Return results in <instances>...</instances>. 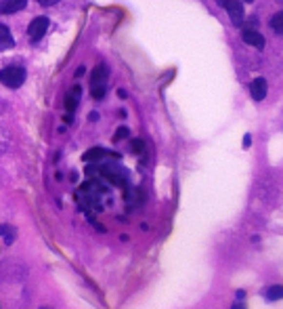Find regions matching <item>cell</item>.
<instances>
[{
  "label": "cell",
  "mask_w": 283,
  "mask_h": 309,
  "mask_svg": "<svg viewBox=\"0 0 283 309\" xmlns=\"http://www.w3.org/2000/svg\"><path fill=\"white\" fill-rule=\"evenodd\" d=\"M0 82L9 88H19L25 82V67L21 66H6L0 72Z\"/></svg>",
  "instance_id": "cell-1"
},
{
  "label": "cell",
  "mask_w": 283,
  "mask_h": 309,
  "mask_svg": "<svg viewBox=\"0 0 283 309\" xmlns=\"http://www.w3.org/2000/svg\"><path fill=\"white\" fill-rule=\"evenodd\" d=\"M221 4L224 6L231 23L235 27H242V23H243V4L239 2V0H221Z\"/></svg>",
  "instance_id": "cell-2"
},
{
  "label": "cell",
  "mask_w": 283,
  "mask_h": 309,
  "mask_svg": "<svg viewBox=\"0 0 283 309\" xmlns=\"http://www.w3.org/2000/svg\"><path fill=\"white\" fill-rule=\"evenodd\" d=\"M46 30H48V17H44V15L34 17L32 23L27 25V36H30V42H38L46 34Z\"/></svg>",
  "instance_id": "cell-3"
},
{
  "label": "cell",
  "mask_w": 283,
  "mask_h": 309,
  "mask_svg": "<svg viewBox=\"0 0 283 309\" xmlns=\"http://www.w3.org/2000/svg\"><path fill=\"white\" fill-rule=\"evenodd\" d=\"M266 90H268V84H266V78L263 76H258V78H254L252 84H250V95L254 101H263L266 97Z\"/></svg>",
  "instance_id": "cell-4"
},
{
  "label": "cell",
  "mask_w": 283,
  "mask_h": 309,
  "mask_svg": "<svg viewBox=\"0 0 283 309\" xmlns=\"http://www.w3.org/2000/svg\"><path fill=\"white\" fill-rule=\"evenodd\" d=\"M27 6V0H0V13L2 15H15Z\"/></svg>",
  "instance_id": "cell-5"
},
{
  "label": "cell",
  "mask_w": 283,
  "mask_h": 309,
  "mask_svg": "<svg viewBox=\"0 0 283 309\" xmlns=\"http://www.w3.org/2000/svg\"><path fill=\"white\" fill-rule=\"evenodd\" d=\"M105 156H111V158H120V154L116 152H107V150H103V147H90V150L84 154L82 160L84 162H99V160H103Z\"/></svg>",
  "instance_id": "cell-6"
},
{
  "label": "cell",
  "mask_w": 283,
  "mask_h": 309,
  "mask_svg": "<svg viewBox=\"0 0 283 309\" xmlns=\"http://www.w3.org/2000/svg\"><path fill=\"white\" fill-rule=\"evenodd\" d=\"M242 38L245 44H250L254 48H264V36L256 30H250V27H245V30L242 32Z\"/></svg>",
  "instance_id": "cell-7"
},
{
  "label": "cell",
  "mask_w": 283,
  "mask_h": 309,
  "mask_svg": "<svg viewBox=\"0 0 283 309\" xmlns=\"http://www.w3.org/2000/svg\"><path fill=\"white\" fill-rule=\"evenodd\" d=\"M107 66L105 63H99V66L93 69V76H90V84H93V88L97 87H105V82H107Z\"/></svg>",
  "instance_id": "cell-8"
},
{
  "label": "cell",
  "mask_w": 283,
  "mask_h": 309,
  "mask_svg": "<svg viewBox=\"0 0 283 309\" xmlns=\"http://www.w3.org/2000/svg\"><path fill=\"white\" fill-rule=\"evenodd\" d=\"M15 46V38L11 36V30L6 25H0V51H9Z\"/></svg>",
  "instance_id": "cell-9"
},
{
  "label": "cell",
  "mask_w": 283,
  "mask_h": 309,
  "mask_svg": "<svg viewBox=\"0 0 283 309\" xmlns=\"http://www.w3.org/2000/svg\"><path fill=\"white\" fill-rule=\"evenodd\" d=\"M263 297H264L266 301H281V299H283V286H281V284L268 286V288L263 290Z\"/></svg>",
  "instance_id": "cell-10"
},
{
  "label": "cell",
  "mask_w": 283,
  "mask_h": 309,
  "mask_svg": "<svg viewBox=\"0 0 283 309\" xmlns=\"http://www.w3.org/2000/svg\"><path fill=\"white\" fill-rule=\"evenodd\" d=\"M268 25H271V30L275 34H283V11L275 13V15L271 17V21H268Z\"/></svg>",
  "instance_id": "cell-11"
},
{
  "label": "cell",
  "mask_w": 283,
  "mask_h": 309,
  "mask_svg": "<svg viewBox=\"0 0 283 309\" xmlns=\"http://www.w3.org/2000/svg\"><path fill=\"white\" fill-rule=\"evenodd\" d=\"M0 234H2L4 244H13V242H15V229H13L11 225H2V227H0Z\"/></svg>",
  "instance_id": "cell-12"
},
{
  "label": "cell",
  "mask_w": 283,
  "mask_h": 309,
  "mask_svg": "<svg viewBox=\"0 0 283 309\" xmlns=\"http://www.w3.org/2000/svg\"><path fill=\"white\" fill-rule=\"evenodd\" d=\"M76 108H78V97L72 95V93L65 95V110H67V114H74Z\"/></svg>",
  "instance_id": "cell-13"
},
{
  "label": "cell",
  "mask_w": 283,
  "mask_h": 309,
  "mask_svg": "<svg viewBox=\"0 0 283 309\" xmlns=\"http://www.w3.org/2000/svg\"><path fill=\"white\" fill-rule=\"evenodd\" d=\"M128 137H130L128 126H120V129L113 132V141H124V139H128Z\"/></svg>",
  "instance_id": "cell-14"
},
{
  "label": "cell",
  "mask_w": 283,
  "mask_h": 309,
  "mask_svg": "<svg viewBox=\"0 0 283 309\" xmlns=\"http://www.w3.org/2000/svg\"><path fill=\"white\" fill-rule=\"evenodd\" d=\"M105 93H107V87H97L90 90V95H93V99H103Z\"/></svg>",
  "instance_id": "cell-15"
},
{
  "label": "cell",
  "mask_w": 283,
  "mask_h": 309,
  "mask_svg": "<svg viewBox=\"0 0 283 309\" xmlns=\"http://www.w3.org/2000/svg\"><path fill=\"white\" fill-rule=\"evenodd\" d=\"M130 150H132V152H137V154H141V152L145 150V141H143V139H132Z\"/></svg>",
  "instance_id": "cell-16"
},
{
  "label": "cell",
  "mask_w": 283,
  "mask_h": 309,
  "mask_svg": "<svg viewBox=\"0 0 283 309\" xmlns=\"http://www.w3.org/2000/svg\"><path fill=\"white\" fill-rule=\"evenodd\" d=\"M243 150H247V147H250L252 145V135H250V132H247V135H243Z\"/></svg>",
  "instance_id": "cell-17"
},
{
  "label": "cell",
  "mask_w": 283,
  "mask_h": 309,
  "mask_svg": "<svg viewBox=\"0 0 283 309\" xmlns=\"http://www.w3.org/2000/svg\"><path fill=\"white\" fill-rule=\"evenodd\" d=\"M59 0H38V4L40 6H53V4H57Z\"/></svg>",
  "instance_id": "cell-18"
},
{
  "label": "cell",
  "mask_w": 283,
  "mask_h": 309,
  "mask_svg": "<svg viewBox=\"0 0 283 309\" xmlns=\"http://www.w3.org/2000/svg\"><path fill=\"white\" fill-rule=\"evenodd\" d=\"M84 72H86V69H84V66H80V67H78L76 72H74V76H76V78H80V76H82Z\"/></svg>",
  "instance_id": "cell-19"
},
{
  "label": "cell",
  "mask_w": 283,
  "mask_h": 309,
  "mask_svg": "<svg viewBox=\"0 0 283 309\" xmlns=\"http://www.w3.org/2000/svg\"><path fill=\"white\" fill-rule=\"evenodd\" d=\"M88 120H90V122L99 120V114H97V111H90V114H88Z\"/></svg>",
  "instance_id": "cell-20"
},
{
  "label": "cell",
  "mask_w": 283,
  "mask_h": 309,
  "mask_svg": "<svg viewBox=\"0 0 283 309\" xmlns=\"http://www.w3.org/2000/svg\"><path fill=\"white\" fill-rule=\"evenodd\" d=\"M231 309H247L243 303H242V301H237V303H233V307Z\"/></svg>",
  "instance_id": "cell-21"
},
{
  "label": "cell",
  "mask_w": 283,
  "mask_h": 309,
  "mask_svg": "<svg viewBox=\"0 0 283 309\" xmlns=\"http://www.w3.org/2000/svg\"><path fill=\"white\" fill-rule=\"evenodd\" d=\"M118 95H120V97H122V99H126V97H128V93H126V90H124V88H120V90H118Z\"/></svg>",
  "instance_id": "cell-22"
},
{
  "label": "cell",
  "mask_w": 283,
  "mask_h": 309,
  "mask_svg": "<svg viewBox=\"0 0 283 309\" xmlns=\"http://www.w3.org/2000/svg\"><path fill=\"white\" fill-rule=\"evenodd\" d=\"M243 297H245V292H243V290H237V299H239V301H242Z\"/></svg>",
  "instance_id": "cell-23"
},
{
  "label": "cell",
  "mask_w": 283,
  "mask_h": 309,
  "mask_svg": "<svg viewBox=\"0 0 283 309\" xmlns=\"http://www.w3.org/2000/svg\"><path fill=\"white\" fill-rule=\"evenodd\" d=\"M243 2H254V0H243Z\"/></svg>",
  "instance_id": "cell-24"
},
{
  "label": "cell",
  "mask_w": 283,
  "mask_h": 309,
  "mask_svg": "<svg viewBox=\"0 0 283 309\" xmlns=\"http://www.w3.org/2000/svg\"><path fill=\"white\" fill-rule=\"evenodd\" d=\"M279 2H283V0H279Z\"/></svg>",
  "instance_id": "cell-25"
},
{
  "label": "cell",
  "mask_w": 283,
  "mask_h": 309,
  "mask_svg": "<svg viewBox=\"0 0 283 309\" xmlns=\"http://www.w3.org/2000/svg\"><path fill=\"white\" fill-rule=\"evenodd\" d=\"M42 309H46V307H42Z\"/></svg>",
  "instance_id": "cell-26"
}]
</instances>
